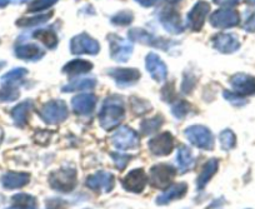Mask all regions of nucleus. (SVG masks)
Returning a JSON list of instances; mask_svg holds the SVG:
<instances>
[{
	"mask_svg": "<svg viewBox=\"0 0 255 209\" xmlns=\"http://www.w3.org/2000/svg\"><path fill=\"white\" fill-rule=\"evenodd\" d=\"M112 144L119 151H130L139 146V135L129 127H120L112 135Z\"/></svg>",
	"mask_w": 255,
	"mask_h": 209,
	"instance_id": "423d86ee",
	"label": "nucleus"
},
{
	"mask_svg": "<svg viewBox=\"0 0 255 209\" xmlns=\"http://www.w3.org/2000/svg\"><path fill=\"white\" fill-rule=\"evenodd\" d=\"M128 35H129V39L131 41H138V43L144 44V45L153 46V48L161 49V50H169L173 46V40H166L164 38H158V36L153 35L151 33L140 28L131 29Z\"/></svg>",
	"mask_w": 255,
	"mask_h": 209,
	"instance_id": "0eeeda50",
	"label": "nucleus"
},
{
	"mask_svg": "<svg viewBox=\"0 0 255 209\" xmlns=\"http://www.w3.org/2000/svg\"><path fill=\"white\" fill-rule=\"evenodd\" d=\"M247 4H250V5H255V0H244Z\"/></svg>",
	"mask_w": 255,
	"mask_h": 209,
	"instance_id": "09e8293b",
	"label": "nucleus"
},
{
	"mask_svg": "<svg viewBox=\"0 0 255 209\" xmlns=\"http://www.w3.org/2000/svg\"><path fill=\"white\" fill-rule=\"evenodd\" d=\"M99 43L87 33L78 34L70 40V51L75 55H80V54L95 55V54L99 53Z\"/></svg>",
	"mask_w": 255,
	"mask_h": 209,
	"instance_id": "1a4fd4ad",
	"label": "nucleus"
},
{
	"mask_svg": "<svg viewBox=\"0 0 255 209\" xmlns=\"http://www.w3.org/2000/svg\"><path fill=\"white\" fill-rule=\"evenodd\" d=\"M194 157L191 154L190 148L186 146H180L176 152V164L180 171V173H185V172L190 171L194 167Z\"/></svg>",
	"mask_w": 255,
	"mask_h": 209,
	"instance_id": "bb28decb",
	"label": "nucleus"
},
{
	"mask_svg": "<svg viewBox=\"0 0 255 209\" xmlns=\"http://www.w3.org/2000/svg\"><path fill=\"white\" fill-rule=\"evenodd\" d=\"M159 20H160L163 28L171 34H180L185 29L180 15L173 8H165L164 10H161V13L159 14Z\"/></svg>",
	"mask_w": 255,
	"mask_h": 209,
	"instance_id": "dca6fc26",
	"label": "nucleus"
},
{
	"mask_svg": "<svg viewBox=\"0 0 255 209\" xmlns=\"http://www.w3.org/2000/svg\"><path fill=\"white\" fill-rule=\"evenodd\" d=\"M92 69V61L84 60V59H74V60L68 61V63L63 66V73L68 75H80L90 72Z\"/></svg>",
	"mask_w": 255,
	"mask_h": 209,
	"instance_id": "393cba45",
	"label": "nucleus"
},
{
	"mask_svg": "<svg viewBox=\"0 0 255 209\" xmlns=\"http://www.w3.org/2000/svg\"><path fill=\"white\" fill-rule=\"evenodd\" d=\"M189 109H190V105L188 104V102H185V100H175V103L171 105V114L176 119H183L189 113Z\"/></svg>",
	"mask_w": 255,
	"mask_h": 209,
	"instance_id": "58836bf2",
	"label": "nucleus"
},
{
	"mask_svg": "<svg viewBox=\"0 0 255 209\" xmlns=\"http://www.w3.org/2000/svg\"><path fill=\"white\" fill-rule=\"evenodd\" d=\"M214 3L223 6H234L239 3V0H214Z\"/></svg>",
	"mask_w": 255,
	"mask_h": 209,
	"instance_id": "49530a36",
	"label": "nucleus"
},
{
	"mask_svg": "<svg viewBox=\"0 0 255 209\" xmlns=\"http://www.w3.org/2000/svg\"><path fill=\"white\" fill-rule=\"evenodd\" d=\"M33 36L41 41L48 49H55L59 44V39L55 31L49 30V29H39V30L34 31Z\"/></svg>",
	"mask_w": 255,
	"mask_h": 209,
	"instance_id": "c756f323",
	"label": "nucleus"
},
{
	"mask_svg": "<svg viewBox=\"0 0 255 209\" xmlns=\"http://www.w3.org/2000/svg\"><path fill=\"white\" fill-rule=\"evenodd\" d=\"M20 95L16 84H3V88L0 89V102L9 103L16 100Z\"/></svg>",
	"mask_w": 255,
	"mask_h": 209,
	"instance_id": "72a5a7b5",
	"label": "nucleus"
},
{
	"mask_svg": "<svg viewBox=\"0 0 255 209\" xmlns=\"http://www.w3.org/2000/svg\"><path fill=\"white\" fill-rule=\"evenodd\" d=\"M110 46V56L118 63H127L133 54L134 46L131 41L125 40L117 34H109L107 36Z\"/></svg>",
	"mask_w": 255,
	"mask_h": 209,
	"instance_id": "39448f33",
	"label": "nucleus"
},
{
	"mask_svg": "<svg viewBox=\"0 0 255 209\" xmlns=\"http://www.w3.org/2000/svg\"><path fill=\"white\" fill-rule=\"evenodd\" d=\"M108 75L122 88L130 87L140 79V72L134 68H112L108 70Z\"/></svg>",
	"mask_w": 255,
	"mask_h": 209,
	"instance_id": "2eb2a0df",
	"label": "nucleus"
},
{
	"mask_svg": "<svg viewBox=\"0 0 255 209\" xmlns=\"http://www.w3.org/2000/svg\"><path fill=\"white\" fill-rule=\"evenodd\" d=\"M240 16L237 10L233 9H219L210 15L209 21L214 28L228 29L234 28L239 24Z\"/></svg>",
	"mask_w": 255,
	"mask_h": 209,
	"instance_id": "9b49d317",
	"label": "nucleus"
},
{
	"mask_svg": "<svg viewBox=\"0 0 255 209\" xmlns=\"http://www.w3.org/2000/svg\"><path fill=\"white\" fill-rule=\"evenodd\" d=\"M149 151L156 157H165L173 152L174 138L171 133L164 132L150 139L148 143Z\"/></svg>",
	"mask_w": 255,
	"mask_h": 209,
	"instance_id": "f8f14e48",
	"label": "nucleus"
},
{
	"mask_svg": "<svg viewBox=\"0 0 255 209\" xmlns=\"http://www.w3.org/2000/svg\"><path fill=\"white\" fill-rule=\"evenodd\" d=\"M67 202L60 198H50L46 201V209H67Z\"/></svg>",
	"mask_w": 255,
	"mask_h": 209,
	"instance_id": "c03bdc74",
	"label": "nucleus"
},
{
	"mask_svg": "<svg viewBox=\"0 0 255 209\" xmlns=\"http://www.w3.org/2000/svg\"><path fill=\"white\" fill-rule=\"evenodd\" d=\"M78 177L77 171L74 168H61L59 171L53 172L49 177V183L50 187L60 193H70L77 187Z\"/></svg>",
	"mask_w": 255,
	"mask_h": 209,
	"instance_id": "f03ea898",
	"label": "nucleus"
},
{
	"mask_svg": "<svg viewBox=\"0 0 255 209\" xmlns=\"http://www.w3.org/2000/svg\"><path fill=\"white\" fill-rule=\"evenodd\" d=\"M15 55L16 58L21 59V60L36 61L43 58L44 51L36 44H20V45H18L15 48Z\"/></svg>",
	"mask_w": 255,
	"mask_h": 209,
	"instance_id": "5701e85b",
	"label": "nucleus"
},
{
	"mask_svg": "<svg viewBox=\"0 0 255 209\" xmlns=\"http://www.w3.org/2000/svg\"><path fill=\"white\" fill-rule=\"evenodd\" d=\"M219 169V162L218 159H210L203 167L202 172H200L199 177L197 179V187L198 189H203L208 183H209L210 179L215 176V173Z\"/></svg>",
	"mask_w": 255,
	"mask_h": 209,
	"instance_id": "a878e982",
	"label": "nucleus"
},
{
	"mask_svg": "<svg viewBox=\"0 0 255 209\" xmlns=\"http://www.w3.org/2000/svg\"><path fill=\"white\" fill-rule=\"evenodd\" d=\"M243 28H244L247 31H249V33H254L255 31V10H254V13H252L247 19H245V23H244V25H243Z\"/></svg>",
	"mask_w": 255,
	"mask_h": 209,
	"instance_id": "a18cd8bd",
	"label": "nucleus"
},
{
	"mask_svg": "<svg viewBox=\"0 0 255 209\" xmlns=\"http://www.w3.org/2000/svg\"><path fill=\"white\" fill-rule=\"evenodd\" d=\"M6 209H39L38 202L33 196L26 193H18L11 198V206Z\"/></svg>",
	"mask_w": 255,
	"mask_h": 209,
	"instance_id": "cd10ccee",
	"label": "nucleus"
},
{
	"mask_svg": "<svg viewBox=\"0 0 255 209\" xmlns=\"http://www.w3.org/2000/svg\"><path fill=\"white\" fill-rule=\"evenodd\" d=\"M213 46L223 54H232L240 48V41L235 34L219 33L213 36Z\"/></svg>",
	"mask_w": 255,
	"mask_h": 209,
	"instance_id": "a211bd4d",
	"label": "nucleus"
},
{
	"mask_svg": "<svg viewBox=\"0 0 255 209\" xmlns=\"http://www.w3.org/2000/svg\"><path fill=\"white\" fill-rule=\"evenodd\" d=\"M219 142L224 151H230L237 144V137H235V134L230 129H225L220 133Z\"/></svg>",
	"mask_w": 255,
	"mask_h": 209,
	"instance_id": "e433bc0d",
	"label": "nucleus"
},
{
	"mask_svg": "<svg viewBox=\"0 0 255 209\" xmlns=\"http://www.w3.org/2000/svg\"><path fill=\"white\" fill-rule=\"evenodd\" d=\"M112 156V158L114 159L115 162V167H117L119 171H124L125 167L128 166V163H129V161L131 159V156H128V154H123V153H112L110 154Z\"/></svg>",
	"mask_w": 255,
	"mask_h": 209,
	"instance_id": "79ce46f5",
	"label": "nucleus"
},
{
	"mask_svg": "<svg viewBox=\"0 0 255 209\" xmlns=\"http://www.w3.org/2000/svg\"><path fill=\"white\" fill-rule=\"evenodd\" d=\"M51 16H53V11H50V13H38L33 16H29V18L19 19L16 21V25L20 26V28H31V26L46 23Z\"/></svg>",
	"mask_w": 255,
	"mask_h": 209,
	"instance_id": "7c9ffc66",
	"label": "nucleus"
},
{
	"mask_svg": "<svg viewBox=\"0 0 255 209\" xmlns=\"http://www.w3.org/2000/svg\"><path fill=\"white\" fill-rule=\"evenodd\" d=\"M164 124V118L161 115H155V117L150 118V119H146L144 122H141L140 124V132L144 135H150L153 133L158 132L161 128V125Z\"/></svg>",
	"mask_w": 255,
	"mask_h": 209,
	"instance_id": "2f4dec72",
	"label": "nucleus"
},
{
	"mask_svg": "<svg viewBox=\"0 0 255 209\" xmlns=\"http://www.w3.org/2000/svg\"><path fill=\"white\" fill-rule=\"evenodd\" d=\"M134 20V14L130 10H122L117 13L115 15L112 16L110 21L113 25L117 26H127L129 24L133 23Z\"/></svg>",
	"mask_w": 255,
	"mask_h": 209,
	"instance_id": "c9c22d12",
	"label": "nucleus"
},
{
	"mask_svg": "<svg viewBox=\"0 0 255 209\" xmlns=\"http://www.w3.org/2000/svg\"><path fill=\"white\" fill-rule=\"evenodd\" d=\"M38 114L48 124H59L67 119L69 110L63 100H50L39 109Z\"/></svg>",
	"mask_w": 255,
	"mask_h": 209,
	"instance_id": "7ed1b4c3",
	"label": "nucleus"
},
{
	"mask_svg": "<svg viewBox=\"0 0 255 209\" xmlns=\"http://www.w3.org/2000/svg\"><path fill=\"white\" fill-rule=\"evenodd\" d=\"M195 85H197V78L193 73H185L184 74V79L183 83H181V92L184 94H190L193 90H194Z\"/></svg>",
	"mask_w": 255,
	"mask_h": 209,
	"instance_id": "ea45409f",
	"label": "nucleus"
},
{
	"mask_svg": "<svg viewBox=\"0 0 255 209\" xmlns=\"http://www.w3.org/2000/svg\"><path fill=\"white\" fill-rule=\"evenodd\" d=\"M56 3H58V0H34L29 4L28 13H41L44 10H48Z\"/></svg>",
	"mask_w": 255,
	"mask_h": 209,
	"instance_id": "4c0bfd02",
	"label": "nucleus"
},
{
	"mask_svg": "<svg viewBox=\"0 0 255 209\" xmlns=\"http://www.w3.org/2000/svg\"><path fill=\"white\" fill-rule=\"evenodd\" d=\"M26 74H28V70L25 68L11 69L10 72L1 77V84H18V82H20Z\"/></svg>",
	"mask_w": 255,
	"mask_h": 209,
	"instance_id": "473e14b6",
	"label": "nucleus"
},
{
	"mask_svg": "<svg viewBox=\"0 0 255 209\" xmlns=\"http://www.w3.org/2000/svg\"><path fill=\"white\" fill-rule=\"evenodd\" d=\"M176 171L169 164H156L150 169V183L155 188H166L175 177Z\"/></svg>",
	"mask_w": 255,
	"mask_h": 209,
	"instance_id": "9d476101",
	"label": "nucleus"
},
{
	"mask_svg": "<svg viewBox=\"0 0 255 209\" xmlns=\"http://www.w3.org/2000/svg\"><path fill=\"white\" fill-rule=\"evenodd\" d=\"M98 98L92 93H85V94H79L73 98L72 107L77 114L88 115L92 114L97 107Z\"/></svg>",
	"mask_w": 255,
	"mask_h": 209,
	"instance_id": "aec40b11",
	"label": "nucleus"
},
{
	"mask_svg": "<svg viewBox=\"0 0 255 209\" xmlns=\"http://www.w3.org/2000/svg\"><path fill=\"white\" fill-rule=\"evenodd\" d=\"M230 85L240 95H255V77L238 73L230 78Z\"/></svg>",
	"mask_w": 255,
	"mask_h": 209,
	"instance_id": "6ab92c4d",
	"label": "nucleus"
},
{
	"mask_svg": "<svg viewBox=\"0 0 255 209\" xmlns=\"http://www.w3.org/2000/svg\"><path fill=\"white\" fill-rule=\"evenodd\" d=\"M135 1L144 8H151V6L155 5L158 0H135Z\"/></svg>",
	"mask_w": 255,
	"mask_h": 209,
	"instance_id": "de8ad7c7",
	"label": "nucleus"
},
{
	"mask_svg": "<svg viewBox=\"0 0 255 209\" xmlns=\"http://www.w3.org/2000/svg\"><path fill=\"white\" fill-rule=\"evenodd\" d=\"M123 188L131 193H141L148 184V176L144 169H133L122 181Z\"/></svg>",
	"mask_w": 255,
	"mask_h": 209,
	"instance_id": "4468645a",
	"label": "nucleus"
},
{
	"mask_svg": "<svg viewBox=\"0 0 255 209\" xmlns=\"http://www.w3.org/2000/svg\"><path fill=\"white\" fill-rule=\"evenodd\" d=\"M175 88H174L173 83L170 84H166L165 87L161 89V98H163L164 102L166 103H173L175 100Z\"/></svg>",
	"mask_w": 255,
	"mask_h": 209,
	"instance_id": "37998d69",
	"label": "nucleus"
},
{
	"mask_svg": "<svg viewBox=\"0 0 255 209\" xmlns=\"http://www.w3.org/2000/svg\"><path fill=\"white\" fill-rule=\"evenodd\" d=\"M223 95H224L225 99H227L228 102L233 105L242 107V105L247 104V99H245L243 95L238 94V93H235V92H228V90H225V92L223 93Z\"/></svg>",
	"mask_w": 255,
	"mask_h": 209,
	"instance_id": "a19ab883",
	"label": "nucleus"
},
{
	"mask_svg": "<svg viewBox=\"0 0 255 209\" xmlns=\"http://www.w3.org/2000/svg\"><path fill=\"white\" fill-rule=\"evenodd\" d=\"M87 187L94 192H104L109 193L115 186V178L109 172H97L87 178Z\"/></svg>",
	"mask_w": 255,
	"mask_h": 209,
	"instance_id": "ddd939ff",
	"label": "nucleus"
},
{
	"mask_svg": "<svg viewBox=\"0 0 255 209\" xmlns=\"http://www.w3.org/2000/svg\"><path fill=\"white\" fill-rule=\"evenodd\" d=\"M186 192H188V184L184 183V182H180L178 184H173L163 194H160L156 198V204H159V206H165V204L176 201V199H181L185 196Z\"/></svg>",
	"mask_w": 255,
	"mask_h": 209,
	"instance_id": "412c9836",
	"label": "nucleus"
},
{
	"mask_svg": "<svg viewBox=\"0 0 255 209\" xmlns=\"http://www.w3.org/2000/svg\"><path fill=\"white\" fill-rule=\"evenodd\" d=\"M30 181V176L23 172H8L1 177V184L5 189H19L25 187Z\"/></svg>",
	"mask_w": 255,
	"mask_h": 209,
	"instance_id": "4be33fe9",
	"label": "nucleus"
},
{
	"mask_svg": "<svg viewBox=\"0 0 255 209\" xmlns=\"http://www.w3.org/2000/svg\"><path fill=\"white\" fill-rule=\"evenodd\" d=\"M125 118L124 102L118 95L107 98L99 113V122L103 129L112 130L117 128Z\"/></svg>",
	"mask_w": 255,
	"mask_h": 209,
	"instance_id": "f257e3e1",
	"label": "nucleus"
},
{
	"mask_svg": "<svg viewBox=\"0 0 255 209\" xmlns=\"http://www.w3.org/2000/svg\"><path fill=\"white\" fill-rule=\"evenodd\" d=\"M185 137L197 148L212 151L214 148V137L209 128L204 125H190L185 129Z\"/></svg>",
	"mask_w": 255,
	"mask_h": 209,
	"instance_id": "20e7f679",
	"label": "nucleus"
},
{
	"mask_svg": "<svg viewBox=\"0 0 255 209\" xmlns=\"http://www.w3.org/2000/svg\"><path fill=\"white\" fill-rule=\"evenodd\" d=\"M210 10V4L205 0H199L195 5L190 9L186 15V26L191 31H200L204 26L207 16Z\"/></svg>",
	"mask_w": 255,
	"mask_h": 209,
	"instance_id": "6e6552de",
	"label": "nucleus"
},
{
	"mask_svg": "<svg viewBox=\"0 0 255 209\" xmlns=\"http://www.w3.org/2000/svg\"><path fill=\"white\" fill-rule=\"evenodd\" d=\"M145 68L155 82H165L166 77H168V68L158 54L149 53L146 55Z\"/></svg>",
	"mask_w": 255,
	"mask_h": 209,
	"instance_id": "f3484780",
	"label": "nucleus"
},
{
	"mask_svg": "<svg viewBox=\"0 0 255 209\" xmlns=\"http://www.w3.org/2000/svg\"><path fill=\"white\" fill-rule=\"evenodd\" d=\"M130 108L131 112L135 115H144L153 109V107H151V104L148 100L140 99V98L136 97L130 98Z\"/></svg>",
	"mask_w": 255,
	"mask_h": 209,
	"instance_id": "f704fd0d",
	"label": "nucleus"
},
{
	"mask_svg": "<svg viewBox=\"0 0 255 209\" xmlns=\"http://www.w3.org/2000/svg\"><path fill=\"white\" fill-rule=\"evenodd\" d=\"M97 87V80L93 78H83V79L72 80L67 85L61 88V92L72 93V92H82V90H93Z\"/></svg>",
	"mask_w": 255,
	"mask_h": 209,
	"instance_id": "c85d7f7f",
	"label": "nucleus"
},
{
	"mask_svg": "<svg viewBox=\"0 0 255 209\" xmlns=\"http://www.w3.org/2000/svg\"><path fill=\"white\" fill-rule=\"evenodd\" d=\"M31 108H33V102L31 100H25L23 103H19L15 108H13V110H11V118H13L16 127L24 128L28 124L29 113H30Z\"/></svg>",
	"mask_w": 255,
	"mask_h": 209,
	"instance_id": "b1692460",
	"label": "nucleus"
}]
</instances>
